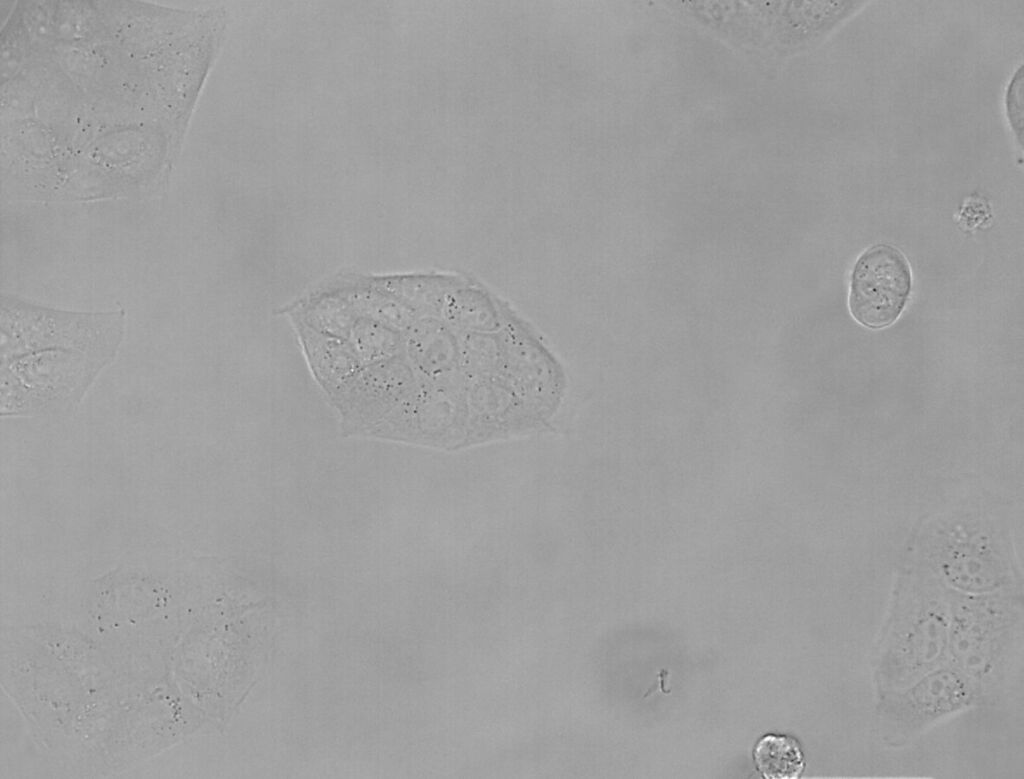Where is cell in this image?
Returning a JSON list of instances; mask_svg holds the SVG:
<instances>
[{
	"label": "cell",
	"mask_w": 1024,
	"mask_h": 779,
	"mask_svg": "<svg viewBox=\"0 0 1024 779\" xmlns=\"http://www.w3.org/2000/svg\"><path fill=\"white\" fill-rule=\"evenodd\" d=\"M947 590V664L971 679L984 696L1003 682L1015 658L1023 629L1022 592L967 595Z\"/></svg>",
	"instance_id": "2"
},
{
	"label": "cell",
	"mask_w": 1024,
	"mask_h": 779,
	"mask_svg": "<svg viewBox=\"0 0 1024 779\" xmlns=\"http://www.w3.org/2000/svg\"><path fill=\"white\" fill-rule=\"evenodd\" d=\"M1024 73L1020 64L1012 73L1003 96L1004 115L1014 141L1023 147Z\"/></svg>",
	"instance_id": "9"
},
{
	"label": "cell",
	"mask_w": 1024,
	"mask_h": 779,
	"mask_svg": "<svg viewBox=\"0 0 1024 779\" xmlns=\"http://www.w3.org/2000/svg\"><path fill=\"white\" fill-rule=\"evenodd\" d=\"M982 697L971 679L945 664L877 698L880 735L889 744L906 742L944 718L974 706Z\"/></svg>",
	"instance_id": "6"
},
{
	"label": "cell",
	"mask_w": 1024,
	"mask_h": 779,
	"mask_svg": "<svg viewBox=\"0 0 1024 779\" xmlns=\"http://www.w3.org/2000/svg\"><path fill=\"white\" fill-rule=\"evenodd\" d=\"M912 287L910 265L896 247L879 243L856 261L850 279L849 310L870 329H882L901 315Z\"/></svg>",
	"instance_id": "7"
},
{
	"label": "cell",
	"mask_w": 1024,
	"mask_h": 779,
	"mask_svg": "<svg viewBox=\"0 0 1024 779\" xmlns=\"http://www.w3.org/2000/svg\"><path fill=\"white\" fill-rule=\"evenodd\" d=\"M1 361L43 350H74L111 362L125 330L123 310L88 313L1 298Z\"/></svg>",
	"instance_id": "3"
},
{
	"label": "cell",
	"mask_w": 1024,
	"mask_h": 779,
	"mask_svg": "<svg viewBox=\"0 0 1024 779\" xmlns=\"http://www.w3.org/2000/svg\"><path fill=\"white\" fill-rule=\"evenodd\" d=\"M109 362L74 350L36 351L1 361L2 415L70 412Z\"/></svg>",
	"instance_id": "4"
},
{
	"label": "cell",
	"mask_w": 1024,
	"mask_h": 779,
	"mask_svg": "<svg viewBox=\"0 0 1024 779\" xmlns=\"http://www.w3.org/2000/svg\"><path fill=\"white\" fill-rule=\"evenodd\" d=\"M368 329H369V332H370V333H369V335H367L366 337L362 336V338H359V339H363V341H364V347H367V346H368V344L372 342V328H368ZM384 337H385V336H384V334H382V333L380 332V334H378V335L376 336V339H377V340H374V344H375V346H376V343H377V344H379V345H380V346L382 347V346L384 345V341H385V339H386V338H384Z\"/></svg>",
	"instance_id": "10"
},
{
	"label": "cell",
	"mask_w": 1024,
	"mask_h": 779,
	"mask_svg": "<svg viewBox=\"0 0 1024 779\" xmlns=\"http://www.w3.org/2000/svg\"><path fill=\"white\" fill-rule=\"evenodd\" d=\"M947 589L967 595L1022 592L1006 542L990 534H948L913 554Z\"/></svg>",
	"instance_id": "5"
},
{
	"label": "cell",
	"mask_w": 1024,
	"mask_h": 779,
	"mask_svg": "<svg viewBox=\"0 0 1024 779\" xmlns=\"http://www.w3.org/2000/svg\"><path fill=\"white\" fill-rule=\"evenodd\" d=\"M949 628L947 588L912 556L898 575L875 645L877 698L947 664Z\"/></svg>",
	"instance_id": "1"
},
{
	"label": "cell",
	"mask_w": 1024,
	"mask_h": 779,
	"mask_svg": "<svg viewBox=\"0 0 1024 779\" xmlns=\"http://www.w3.org/2000/svg\"><path fill=\"white\" fill-rule=\"evenodd\" d=\"M755 763L767 779H794L804 770V757L798 742L791 737L766 735L754 749Z\"/></svg>",
	"instance_id": "8"
}]
</instances>
